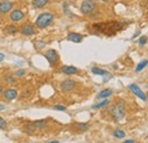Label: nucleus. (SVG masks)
<instances>
[{
  "mask_svg": "<svg viewBox=\"0 0 148 143\" xmlns=\"http://www.w3.org/2000/svg\"><path fill=\"white\" fill-rule=\"evenodd\" d=\"M125 113H127V109H125V103L123 101H117L113 106V108L111 110V114H112L113 119L114 121H117V122L124 118Z\"/></svg>",
  "mask_w": 148,
  "mask_h": 143,
  "instance_id": "f257e3e1",
  "label": "nucleus"
},
{
  "mask_svg": "<svg viewBox=\"0 0 148 143\" xmlns=\"http://www.w3.org/2000/svg\"><path fill=\"white\" fill-rule=\"evenodd\" d=\"M54 20V15L51 13H42L35 19V26L38 28H46L48 27Z\"/></svg>",
  "mask_w": 148,
  "mask_h": 143,
  "instance_id": "f03ea898",
  "label": "nucleus"
},
{
  "mask_svg": "<svg viewBox=\"0 0 148 143\" xmlns=\"http://www.w3.org/2000/svg\"><path fill=\"white\" fill-rule=\"evenodd\" d=\"M46 125H47V121H45V119H42V121H35V122L27 123L24 126V130H25L26 133H34L37 131L43 130Z\"/></svg>",
  "mask_w": 148,
  "mask_h": 143,
  "instance_id": "7ed1b4c3",
  "label": "nucleus"
},
{
  "mask_svg": "<svg viewBox=\"0 0 148 143\" xmlns=\"http://www.w3.org/2000/svg\"><path fill=\"white\" fill-rule=\"evenodd\" d=\"M95 27H97L99 31H103L104 33H108V31H113L116 32L122 27V24L119 22H109V23H104V24H98L95 25Z\"/></svg>",
  "mask_w": 148,
  "mask_h": 143,
  "instance_id": "20e7f679",
  "label": "nucleus"
},
{
  "mask_svg": "<svg viewBox=\"0 0 148 143\" xmlns=\"http://www.w3.org/2000/svg\"><path fill=\"white\" fill-rule=\"evenodd\" d=\"M96 8V3L93 0H83L81 3V13L84 15L91 14Z\"/></svg>",
  "mask_w": 148,
  "mask_h": 143,
  "instance_id": "39448f33",
  "label": "nucleus"
},
{
  "mask_svg": "<svg viewBox=\"0 0 148 143\" xmlns=\"http://www.w3.org/2000/svg\"><path fill=\"white\" fill-rule=\"evenodd\" d=\"M45 57L47 58V60L49 61V64H50L51 66L56 65V64L58 63V60H59V56H58V53H57L54 49H49V50L45 53Z\"/></svg>",
  "mask_w": 148,
  "mask_h": 143,
  "instance_id": "423d86ee",
  "label": "nucleus"
},
{
  "mask_svg": "<svg viewBox=\"0 0 148 143\" xmlns=\"http://www.w3.org/2000/svg\"><path fill=\"white\" fill-rule=\"evenodd\" d=\"M75 85H76V82L74 80L67 78V80H65V81H63L61 83V89L64 92H70V91H72L74 88H75Z\"/></svg>",
  "mask_w": 148,
  "mask_h": 143,
  "instance_id": "0eeeda50",
  "label": "nucleus"
},
{
  "mask_svg": "<svg viewBox=\"0 0 148 143\" xmlns=\"http://www.w3.org/2000/svg\"><path fill=\"white\" fill-rule=\"evenodd\" d=\"M19 32H21L23 35L30 36V35L35 34V27H34V25H32V24H25V25H23V26L19 28Z\"/></svg>",
  "mask_w": 148,
  "mask_h": 143,
  "instance_id": "6e6552de",
  "label": "nucleus"
},
{
  "mask_svg": "<svg viewBox=\"0 0 148 143\" xmlns=\"http://www.w3.org/2000/svg\"><path fill=\"white\" fill-rule=\"evenodd\" d=\"M129 89H130V90H131V91H132V92H133L138 98H140L143 101H146V100H147V96H146V94H145V93L139 89V86H138V85H136V84H130V85H129Z\"/></svg>",
  "mask_w": 148,
  "mask_h": 143,
  "instance_id": "1a4fd4ad",
  "label": "nucleus"
},
{
  "mask_svg": "<svg viewBox=\"0 0 148 143\" xmlns=\"http://www.w3.org/2000/svg\"><path fill=\"white\" fill-rule=\"evenodd\" d=\"M14 3L11 1H8V0H3L0 2V14H7L8 11L11 10Z\"/></svg>",
  "mask_w": 148,
  "mask_h": 143,
  "instance_id": "9d476101",
  "label": "nucleus"
},
{
  "mask_svg": "<svg viewBox=\"0 0 148 143\" xmlns=\"http://www.w3.org/2000/svg\"><path fill=\"white\" fill-rule=\"evenodd\" d=\"M2 96H3V98L6 100L11 101V100H14V99L17 98V91L15 89H7V90H5L2 92Z\"/></svg>",
  "mask_w": 148,
  "mask_h": 143,
  "instance_id": "9b49d317",
  "label": "nucleus"
},
{
  "mask_svg": "<svg viewBox=\"0 0 148 143\" xmlns=\"http://www.w3.org/2000/svg\"><path fill=\"white\" fill-rule=\"evenodd\" d=\"M25 16V14L21 10V9H14L11 13H10V19L13 22H18L21 19H23Z\"/></svg>",
  "mask_w": 148,
  "mask_h": 143,
  "instance_id": "f8f14e48",
  "label": "nucleus"
},
{
  "mask_svg": "<svg viewBox=\"0 0 148 143\" xmlns=\"http://www.w3.org/2000/svg\"><path fill=\"white\" fill-rule=\"evenodd\" d=\"M82 39H83V36L81 34H77V33H74V32L70 33L67 35V40L71 41V42H75V43H80L82 41Z\"/></svg>",
  "mask_w": 148,
  "mask_h": 143,
  "instance_id": "ddd939ff",
  "label": "nucleus"
},
{
  "mask_svg": "<svg viewBox=\"0 0 148 143\" xmlns=\"http://www.w3.org/2000/svg\"><path fill=\"white\" fill-rule=\"evenodd\" d=\"M62 72L66 75H73L77 73V68L74 66H63L62 67Z\"/></svg>",
  "mask_w": 148,
  "mask_h": 143,
  "instance_id": "4468645a",
  "label": "nucleus"
},
{
  "mask_svg": "<svg viewBox=\"0 0 148 143\" xmlns=\"http://www.w3.org/2000/svg\"><path fill=\"white\" fill-rule=\"evenodd\" d=\"M112 94H113V91L111 89H105V90H103V91L99 92V94L97 96V98L98 99H106V98L111 97Z\"/></svg>",
  "mask_w": 148,
  "mask_h": 143,
  "instance_id": "2eb2a0df",
  "label": "nucleus"
},
{
  "mask_svg": "<svg viewBox=\"0 0 148 143\" xmlns=\"http://www.w3.org/2000/svg\"><path fill=\"white\" fill-rule=\"evenodd\" d=\"M49 3V0H33L32 5L35 8H43L45 6H47Z\"/></svg>",
  "mask_w": 148,
  "mask_h": 143,
  "instance_id": "dca6fc26",
  "label": "nucleus"
},
{
  "mask_svg": "<svg viewBox=\"0 0 148 143\" xmlns=\"http://www.w3.org/2000/svg\"><path fill=\"white\" fill-rule=\"evenodd\" d=\"M91 72L96 75H107L108 72L105 71V69H101V68H98V67H92L91 68Z\"/></svg>",
  "mask_w": 148,
  "mask_h": 143,
  "instance_id": "f3484780",
  "label": "nucleus"
},
{
  "mask_svg": "<svg viewBox=\"0 0 148 143\" xmlns=\"http://www.w3.org/2000/svg\"><path fill=\"white\" fill-rule=\"evenodd\" d=\"M5 31H6V33H8V34H15V33L17 32V27H16L14 24H10V25H7V26H6Z\"/></svg>",
  "mask_w": 148,
  "mask_h": 143,
  "instance_id": "a211bd4d",
  "label": "nucleus"
},
{
  "mask_svg": "<svg viewBox=\"0 0 148 143\" xmlns=\"http://www.w3.org/2000/svg\"><path fill=\"white\" fill-rule=\"evenodd\" d=\"M75 127L80 132H85V131H88L89 125L88 124H84V123H79V124H75Z\"/></svg>",
  "mask_w": 148,
  "mask_h": 143,
  "instance_id": "6ab92c4d",
  "label": "nucleus"
},
{
  "mask_svg": "<svg viewBox=\"0 0 148 143\" xmlns=\"http://www.w3.org/2000/svg\"><path fill=\"white\" fill-rule=\"evenodd\" d=\"M109 103V100L106 98L104 101H101V102H99V103H97V105H93L92 106V108L93 109H99V108H103V107H106L107 105Z\"/></svg>",
  "mask_w": 148,
  "mask_h": 143,
  "instance_id": "aec40b11",
  "label": "nucleus"
},
{
  "mask_svg": "<svg viewBox=\"0 0 148 143\" xmlns=\"http://www.w3.org/2000/svg\"><path fill=\"white\" fill-rule=\"evenodd\" d=\"M113 135H114V138H116V139H123V138L125 136V133H124V131H122V130H116V131H114Z\"/></svg>",
  "mask_w": 148,
  "mask_h": 143,
  "instance_id": "412c9836",
  "label": "nucleus"
},
{
  "mask_svg": "<svg viewBox=\"0 0 148 143\" xmlns=\"http://www.w3.org/2000/svg\"><path fill=\"white\" fill-rule=\"evenodd\" d=\"M147 65H148V60H143L141 63H139V64L137 65V67H136V72H140V71H143Z\"/></svg>",
  "mask_w": 148,
  "mask_h": 143,
  "instance_id": "4be33fe9",
  "label": "nucleus"
},
{
  "mask_svg": "<svg viewBox=\"0 0 148 143\" xmlns=\"http://www.w3.org/2000/svg\"><path fill=\"white\" fill-rule=\"evenodd\" d=\"M45 45H46V43H45L43 41H41V40H37V41L34 42V47H35V49H37V50L42 49Z\"/></svg>",
  "mask_w": 148,
  "mask_h": 143,
  "instance_id": "5701e85b",
  "label": "nucleus"
},
{
  "mask_svg": "<svg viewBox=\"0 0 148 143\" xmlns=\"http://www.w3.org/2000/svg\"><path fill=\"white\" fill-rule=\"evenodd\" d=\"M6 82H7V83H10V84H14V83L16 82V80H15L14 76L9 75V76H6Z\"/></svg>",
  "mask_w": 148,
  "mask_h": 143,
  "instance_id": "b1692460",
  "label": "nucleus"
},
{
  "mask_svg": "<svg viewBox=\"0 0 148 143\" xmlns=\"http://www.w3.org/2000/svg\"><path fill=\"white\" fill-rule=\"evenodd\" d=\"M31 93H32L31 90H24V91H22V98H29L31 96Z\"/></svg>",
  "mask_w": 148,
  "mask_h": 143,
  "instance_id": "393cba45",
  "label": "nucleus"
},
{
  "mask_svg": "<svg viewBox=\"0 0 148 143\" xmlns=\"http://www.w3.org/2000/svg\"><path fill=\"white\" fill-rule=\"evenodd\" d=\"M7 127V123H6V121L2 118V117H0V130H5Z\"/></svg>",
  "mask_w": 148,
  "mask_h": 143,
  "instance_id": "a878e982",
  "label": "nucleus"
},
{
  "mask_svg": "<svg viewBox=\"0 0 148 143\" xmlns=\"http://www.w3.org/2000/svg\"><path fill=\"white\" fill-rule=\"evenodd\" d=\"M147 43V36H141L140 39H139V45H145Z\"/></svg>",
  "mask_w": 148,
  "mask_h": 143,
  "instance_id": "bb28decb",
  "label": "nucleus"
},
{
  "mask_svg": "<svg viewBox=\"0 0 148 143\" xmlns=\"http://www.w3.org/2000/svg\"><path fill=\"white\" fill-rule=\"evenodd\" d=\"M54 109L61 110V111H65V110H66V107H65V106H61V105H56V106L54 107Z\"/></svg>",
  "mask_w": 148,
  "mask_h": 143,
  "instance_id": "cd10ccee",
  "label": "nucleus"
},
{
  "mask_svg": "<svg viewBox=\"0 0 148 143\" xmlns=\"http://www.w3.org/2000/svg\"><path fill=\"white\" fill-rule=\"evenodd\" d=\"M15 75H16V76H18V77H22V76H24V75H25V71H24V69H21V71H17Z\"/></svg>",
  "mask_w": 148,
  "mask_h": 143,
  "instance_id": "c85d7f7f",
  "label": "nucleus"
},
{
  "mask_svg": "<svg viewBox=\"0 0 148 143\" xmlns=\"http://www.w3.org/2000/svg\"><path fill=\"white\" fill-rule=\"evenodd\" d=\"M3 59H5V55H3V53H1V52H0V61H2V60H3Z\"/></svg>",
  "mask_w": 148,
  "mask_h": 143,
  "instance_id": "c756f323",
  "label": "nucleus"
},
{
  "mask_svg": "<svg viewBox=\"0 0 148 143\" xmlns=\"http://www.w3.org/2000/svg\"><path fill=\"white\" fill-rule=\"evenodd\" d=\"M124 143H135V140H125Z\"/></svg>",
  "mask_w": 148,
  "mask_h": 143,
  "instance_id": "7c9ffc66",
  "label": "nucleus"
},
{
  "mask_svg": "<svg viewBox=\"0 0 148 143\" xmlns=\"http://www.w3.org/2000/svg\"><path fill=\"white\" fill-rule=\"evenodd\" d=\"M139 34H140V32H139V31H138V32H137V33H136V34H135V35H133V36H132V39H135V38H136V36H138V35H139Z\"/></svg>",
  "mask_w": 148,
  "mask_h": 143,
  "instance_id": "2f4dec72",
  "label": "nucleus"
},
{
  "mask_svg": "<svg viewBox=\"0 0 148 143\" xmlns=\"http://www.w3.org/2000/svg\"><path fill=\"white\" fill-rule=\"evenodd\" d=\"M5 109V106H2V105H0V110H3Z\"/></svg>",
  "mask_w": 148,
  "mask_h": 143,
  "instance_id": "473e14b6",
  "label": "nucleus"
},
{
  "mask_svg": "<svg viewBox=\"0 0 148 143\" xmlns=\"http://www.w3.org/2000/svg\"><path fill=\"white\" fill-rule=\"evenodd\" d=\"M2 90H3V89H2V85L0 84V93H2Z\"/></svg>",
  "mask_w": 148,
  "mask_h": 143,
  "instance_id": "72a5a7b5",
  "label": "nucleus"
},
{
  "mask_svg": "<svg viewBox=\"0 0 148 143\" xmlns=\"http://www.w3.org/2000/svg\"><path fill=\"white\" fill-rule=\"evenodd\" d=\"M2 22V16H1V14H0V23Z\"/></svg>",
  "mask_w": 148,
  "mask_h": 143,
  "instance_id": "f704fd0d",
  "label": "nucleus"
},
{
  "mask_svg": "<svg viewBox=\"0 0 148 143\" xmlns=\"http://www.w3.org/2000/svg\"><path fill=\"white\" fill-rule=\"evenodd\" d=\"M101 1H104V2H107V1H109V0H101Z\"/></svg>",
  "mask_w": 148,
  "mask_h": 143,
  "instance_id": "c9c22d12",
  "label": "nucleus"
},
{
  "mask_svg": "<svg viewBox=\"0 0 148 143\" xmlns=\"http://www.w3.org/2000/svg\"><path fill=\"white\" fill-rule=\"evenodd\" d=\"M147 3H148V0H147Z\"/></svg>",
  "mask_w": 148,
  "mask_h": 143,
  "instance_id": "e433bc0d",
  "label": "nucleus"
}]
</instances>
